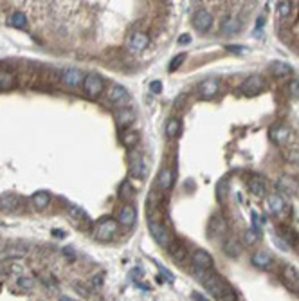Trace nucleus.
Here are the masks:
<instances>
[{"label": "nucleus", "instance_id": "48", "mask_svg": "<svg viewBox=\"0 0 299 301\" xmlns=\"http://www.w3.org/2000/svg\"><path fill=\"white\" fill-rule=\"evenodd\" d=\"M191 298H193V301H209L205 296H202V294H198V292H193L191 294Z\"/></svg>", "mask_w": 299, "mask_h": 301}, {"label": "nucleus", "instance_id": "13", "mask_svg": "<svg viewBox=\"0 0 299 301\" xmlns=\"http://www.w3.org/2000/svg\"><path fill=\"white\" fill-rule=\"evenodd\" d=\"M134 121H135V112L132 109H128V107L121 109L115 114V123H117L119 130H123V132L130 128L134 125Z\"/></svg>", "mask_w": 299, "mask_h": 301}, {"label": "nucleus", "instance_id": "9", "mask_svg": "<svg viewBox=\"0 0 299 301\" xmlns=\"http://www.w3.org/2000/svg\"><path fill=\"white\" fill-rule=\"evenodd\" d=\"M83 72L76 67H69V69H65L63 74H62V81H63L67 87L70 89H78V87H83Z\"/></svg>", "mask_w": 299, "mask_h": 301}, {"label": "nucleus", "instance_id": "19", "mask_svg": "<svg viewBox=\"0 0 299 301\" xmlns=\"http://www.w3.org/2000/svg\"><path fill=\"white\" fill-rule=\"evenodd\" d=\"M209 235L211 237H220L223 235L225 231H227V222H225V218L220 217V215H215V217L209 220Z\"/></svg>", "mask_w": 299, "mask_h": 301}, {"label": "nucleus", "instance_id": "33", "mask_svg": "<svg viewBox=\"0 0 299 301\" xmlns=\"http://www.w3.org/2000/svg\"><path fill=\"white\" fill-rule=\"evenodd\" d=\"M223 251H225V254L236 258L240 254V244L236 242V238H227L225 244H223Z\"/></svg>", "mask_w": 299, "mask_h": 301}, {"label": "nucleus", "instance_id": "4", "mask_svg": "<svg viewBox=\"0 0 299 301\" xmlns=\"http://www.w3.org/2000/svg\"><path fill=\"white\" fill-rule=\"evenodd\" d=\"M83 90L92 99L99 97L105 92V81H103V78L99 74H94V72L87 74L85 79H83Z\"/></svg>", "mask_w": 299, "mask_h": 301}, {"label": "nucleus", "instance_id": "30", "mask_svg": "<svg viewBox=\"0 0 299 301\" xmlns=\"http://www.w3.org/2000/svg\"><path fill=\"white\" fill-rule=\"evenodd\" d=\"M121 143L126 148H134L137 143H139V132L137 130H125L121 134Z\"/></svg>", "mask_w": 299, "mask_h": 301}, {"label": "nucleus", "instance_id": "6", "mask_svg": "<svg viewBox=\"0 0 299 301\" xmlns=\"http://www.w3.org/2000/svg\"><path fill=\"white\" fill-rule=\"evenodd\" d=\"M268 135H270V139H272L274 144L283 146V148L288 146V143L292 139V132H290V128L285 127V125H274L272 128H270V132H268Z\"/></svg>", "mask_w": 299, "mask_h": 301}, {"label": "nucleus", "instance_id": "49", "mask_svg": "<svg viewBox=\"0 0 299 301\" xmlns=\"http://www.w3.org/2000/svg\"><path fill=\"white\" fill-rule=\"evenodd\" d=\"M227 51H233V52H242V45H227Z\"/></svg>", "mask_w": 299, "mask_h": 301}, {"label": "nucleus", "instance_id": "5", "mask_svg": "<svg viewBox=\"0 0 299 301\" xmlns=\"http://www.w3.org/2000/svg\"><path fill=\"white\" fill-rule=\"evenodd\" d=\"M265 87H267L265 78L260 76V74H254V76H249L247 79L240 85V90H242V94H245V96H256V94L263 92Z\"/></svg>", "mask_w": 299, "mask_h": 301}, {"label": "nucleus", "instance_id": "29", "mask_svg": "<svg viewBox=\"0 0 299 301\" xmlns=\"http://www.w3.org/2000/svg\"><path fill=\"white\" fill-rule=\"evenodd\" d=\"M166 137L168 139H175V137H178V134H180V119H177V117H170L168 119V123H166Z\"/></svg>", "mask_w": 299, "mask_h": 301}, {"label": "nucleus", "instance_id": "25", "mask_svg": "<svg viewBox=\"0 0 299 301\" xmlns=\"http://www.w3.org/2000/svg\"><path fill=\"white\" fill-rule=\"evenodd\" d=\"M157 182H159V188H160V190H164V191H170V190L173 188V182H175V177H173V170H170V168H164V170H160Z\"/></svg>", "mask_w": 299, "mask_h": 301}, {"label": "nucleus", "instance_id": "3", "mask_svg": "<svg viewBox=\"0 0 299 301\" xmlns=\"http://www.w3.org/2000/svg\"><path fill=\"white\" fill-rule=\"evenodd\" d=\"M148 229H150V235L153 237V240L160 245V247H170L172 245V235L162 222H157V220H148Z\"/></svg>", "mask_w": 299, "mask_h": 301}, {"label": "nucleus", "instance_id": "40", "mask_svg": "<svg viewBox=\"0 0 299 301\" xmlns=\"http://www.w3.org/2000/svg\"><path fill=\"white\" fill-rule=\"evenodd\" d=\"M186 58H188V54H186V52H180V54H178V56H175L172 60V63H170V72H175L178 69V67H180V65L184 63V60Z\"/></svg>", "mask_w": 299, "mask_h": 301}, {"label": "nucleus", "instance_id": "16", "mask_svg": "<svg viewBox=\"0 0 299 301\" xmlns=\"http://www.w3.org/2000/svg\"><path fill=\"white\" fill-rule=\"evenodd\" d=\"M276 188H278L280 191L292 195V193H298L299 191V182L294 179V177H290V175H283V177H280V179H278V182H276Z\"/></svg>", "mask_w": 299, "mask_h": 301}, {"label": "nucleus", "instance_id": "27", "mask_svg": "<svg viewBox=\"0 0 299 301\" xmlns=\"http://www.w3.org/2000/svg\"><path fill=\"white\" fill-rule=\"evenodd\" d=\"M252 263L258 269H270L272 267V256L265 251H258L252 254Z\"/></svg>", "mask_w": 299, "mask_h": 301}, {"label": "nucleus", "instance_id": "39", "mask_svg": "<svg viewBox=\"0 0 299 301\" xmlns=\"http://www.w3.org/2000/svg\"><path fill=\"white\" fill-rule=\"evenodd\" d=\"M69 215L74 220H87V213L83 211L79 206H69Z\"/></svg>", "mask_w": 299, "mask_h": 301}, {"label": "nucleus", "instance_id": "8", "mask_svg": "<svg viewBox=\"0 0 299 301\" xmlns=\"http://www.w3.org/2000/svg\"><path fill=\"white\" fill-rule=\"evenodd\" d=\"M281 278H283V283L286 287L290 288L292 292L299 294V270L292 265H283V270H281Z\"/></svg>", "mask_w": 299, "mask_h": 301}, {"label": "nucleus", "instance_id": "34", "mask_svg": "<svg viewBox=\"0 0 299 301\" xmlns=\"http://www.w3.org/2000/svg\"><path fill=\"white\" fill-rule=\"evenodd\" d=\"M16 85L13 74L9 72H0V90H11Z\"/></svg>", "mask_w": 299, "mask_h": 301}, {"label": "nucleus", "instance_id": "50", "mask_svg": "<svg viewBox=\"0 0 299 301\" xmlns=\"http://www.w3.org/2000/svg\"><path fill=\"white\" fill-rule=\"evenodd\" d=\"M52 235L56 238H65V231H60V229H52Z\"/></svg>", "mask_w": 299, "mask_h": 301}, {"label": "nucleus", "instance_id": "23", "mask_svg": "<svg viewBox=\"0 0 299 301\" xmlns=\"http://www.w3.org/2000/svg\"><path fill=\"white\" fill-rule=\"evenodd\" d=\"M267 209L272 215H280L285 209V200L281 199L278 193H272V195H267Z\"/></svg>", "mask_w": 299, "mask_h": 301}, {"label": "nucleus", "instance_id": "46", "mask_svg": "<svg viewBox=\"0 0 299 301\" xmlns=\"http://www.w3.org/2000/svg\"><path fill=\"white\" fill-rule=\"evenodd\" d=\"M150 90H152L153 94H159L160 90H162V83L160 81H152L150 83Z\"/></svg>", "mask_w": 299, "mask_h": 301}, {"label": "nucleus", "instance_id": "22", "mask_svg": "<svg viewBox=\"0 0 299 301\" xmlns=\"http://www.w3.org/2000/svg\"><path fill=\"white\" fill-rule=\"evenodd\" d=\"M31 204L34 209L44 211V209H47L49 204H51V195H49L47 191H36L31 197Z\"/></svg>", "mask_w": 299, "mask_h": 301}, {"label": "nucleus", "instance_id": "45", "mask_svg": "<svg viewBox=\"0 0 299 301\" xmlns=\"http://www.w3.org/2000/svg\"><path fill=\"white\" fill-rule=\"evenodd\" d=\"M103 272H99V274H95L94 278H92V287H95V288H99L103 285Z\"/></svg>", "mask_w": 299, "mask_h": 301}, {"label": "nucleus", "instance_id": "2", "mask_svg": "<svg viewBox=\"0 0 299 301\" xmlns=\"http://www.w3.org/2000/svg\"><path fill=\"white\" fill-rule=\"evenodd\" d=\"M197 274L200 276V280H202V283H204V287L207 288V292H211L215 298L220 300L223 294V288H225L222 278L217 274H213V272H209V270H200V269H197Z\"/></svg>", "mask_w": 299, "mask_h": 301}, {"label": "nucleus", "instance_id": "36", "mask_svg": "<svg viewBox=\"0 0 299 301\" xmlns=\"http://www.w3.org/2000/svg\"><path fill=\"white\" fill-rule=\"evenodd\" d=\"M283 157L286 162H292V164H299V148L296 146H285L283 148Z\"/></svg>", "mask_w": 299, "mask_h": 301}, {"label": "nucleus", "instance_id": "32", "mask_svg": "<svg viewBox=\"0 0 299 301\" xmlns=\"http://www.w3.org/2000/svg\"><path fill=\"white\" fill-rule=\"evenodd\" d=\"M135 197V190H134V186L128 182V180H123L121 182V188H119V199H123V200H132Z\"/></svg>", "mask_w": 299, "mask_h": 301}, {"label": "nucleus", "instance_id": "31", "mask_svg": "<svg viewBox=\"0 0 299 301\" xmlns=\"http://www.w3.org/2000/svg\"><path fill=\"white\" fill-rule=\"evenodd\" d=\"M27 254V249L22 247H7L6 251L0 253V260H11V258H22Z\"/></svg>", "mask_w": 299, "mask_h": 301}, {"label": "nucleus", "instance_id": "42", "mask_svg": "<svg viewBox=\"0 0 299 301\" xmlns=\"http://www.w3.org/2000/svg\"><path fill=\"white\" fill-rule=\"evenodd\" d=\"M286 89H288V94H290L294 99H299V79H292Z\"/></svg>", "mask_w": 299, "mask_h": 301}, {"label": "nucleus", "instance_id": "43", "mask_svg": "<svg viewBox=\"0 0 299 301\" xmlns=\"http://www.w3.org/2000/svg\"><path fill=\"white\" fill-rule=\"evenodd\" d=\"M220 301H238V296H236V292L233 290V288L225 287L223 288V294H222V298H220Z\"/></svg>", "mask_w": 299, "mask_h": 301}, {"label": "nucleus", "instance_id": "44", "mask_svg": "<svg viewBox=\"0 0 299 301\" xmlns=\"http://www.w3.org/2000/svg\"><path fill=\"white\" fill-rule=\"evenodd\" d=\"M218 199H225V195H227V180H220L218 182Z\"/></svg>", "mask_w": 299, "mask_h": 301}, {"label": "nucleus", "instance_id": "26", "mask_svg": "<svg viewBox=\"0 0 299 301\" xmlns=\"http://www.w3.org/2000/svg\"><path fill=\"white\" fill-rule=\"evenodd\" d=\"M168 253H170L173 262L177 263H184L188 260V249L182 244H172L168 247Z\"/></svg>", "mask_w": 299, "mask_h": 301}, {"label": "nucleus", "instance_id": "17", "mask_svg": "<svg viewBox=\"0 0 299 301\" xmlns=\"http://www.w3.org/2000/svg\"><path fill=\"white\" fill-rule=\"evenodd\" d=\"M247 188L249 191L256 195V197H267L268 191H267V182L261 179V177H251L247 180Z\"/></svg>", "mask_w": 299, "mask_h": 301}, {"label": "nucleus", "instance_id": "1", "mask_svg": "<svg viewBox=\"0 0 299 301\" xmlns=\"http://www.w3.org/2000/svg\"><path fill=\"white\" fill-rule=\"evenodd\" d=\"M117 231H119V222L115 220V218H101L94 227V237L97 240H101V242H109L112 238H115L117 235Z\"/></svg>", "mask_w": 299, "mask_h": 301}, {"label": "nucleus", "instance_id": "18", "mask_svg": "<svg viewBox=\"0 0 299 301\" xmlns=\"http://www.w3.org/2000/svg\"><path fill=\"white\" fill-rule=\"evenodd\" d=\"M135 220H137V213H135L134 207H132L130 204L123 206L121 211H119L117 222H119L121 225H125V227H132V225L135 224Z\"/></svg>", "mask_w": 299, "mask_h": 301}, {"label": "nucleus", "instance_id": "14", "mask_svg": "<svg viewBox=\"0 0 299 301\" xmlns=\"http://www.w3.org/2000/svg\"><path fill=\"white\" fill-rule=\"evenodd\" d=\"M268 72H270V74H272L274 78H278V79H283V78L292 76V74H294V69L288 63H286V62H281V60H278V62H272V63L268 65Z\"/></svg>", "mask_w": 299, "mask_h": 301}, {"label": "nucleus", "instance_id": "38", "mask_svg": "<svg viewBox=\"0 0 299 301\" xmlns=\"http://www.w3.org/2000/svg\"><path fill=\"white\" fill-rule=\"evenodd\" d=\"M290 13H292V2H288V0L278 2V15H280L281 18H286Z\"/></svg>", "mask_w": 299, "mask_h": 301}, {"label": "nucleus", "instance_id": "51", "mask_svg": "<svg viewBox=\"0 0 299 301\" xmlns=\"http://www.w3.org/2000/svg\"><path fill=\"white\" fill-rule=\"evenodd\" d=\"M189 36H188V34H184V36H180V38H178V44H188V42H189Z\"/></svg>", "mask_w": 299, "mask_h": 301}, {"label": "nucleus", "instance_id": "28", "mask_svg": "<svg viewBox=\"0 0 299 301\" xmlns=\"http://www.w3.org/2000/svg\"><path fill=\"white\" fill-rule=\"evenodd\" d=\"M280 238L288 244V247H292V245H299V237L298 233L292 229V227H286V225H281L280 227Z\"/></svg>", "mask_w": 299, "mask_h": 301}, {"label": "nucleus", "instance_id": "37", "mask_svg": "<svg viewBox=\"0 0 299 301\" xmlns=\"http://www.w3.org/2000/svg\"><path fill=\"white\" fill-rule=\"evenodd\" d=\"M9 24L16 29H27V16L24 13H13L9 18Z\"/></svg>", "mask_w": 299, "mask_h": 301}, {"label": "nucleus", "instance_id": "10", "mask_svg": "<svg viewBox=\"0 0 299 301\" xmlns=\"http://www.w3.org/2000/svg\"><path fill=\"white\" fill-rule=\"evenodd\" d=\"M211 26H213V16L207 9H198L197 13L193 15V27L200 32L209 31Z\"/></svg>", "mask_w": 299, "mask_h": 301}, {"label": "nucleus", "instance_id": "7", "mask_svg": "<svg viewBox=\"0 0 299 301\" xmlns=\"http://www.w3.org/2000/svg\"><path fill=\"white\" fill-rule=\"evenodd\" d=\"M109 101L112 105H117V107H123L125 109V105L130 101V94H128V90L123 87V85H112L109 89Z\"/></svg>", "mask_w": 299, "mask_h": 301}, {"label": "nucleus", "instance_id": "12", "mask_svg": "<svg viewBox=\"0 0 299 301\" xmlns=\"http://www.w3.org/2000/svg\"><path fill=\"white\" fill-rule=\"evenodd\" d=\"M191 262L195 265V269H200V270H209L213 269V256H211L207 251H202V249H197L193 253V256H191Z\"/></svg>", "mask_w": 299, "mask_h": 301}, {"label": "nucleus", "instance_id": "15", "mask_svg": "<svg viewBox=\"0 0 299 301\" xmlns=\"http://www.w3.org/2000/svg\"><path fill=\"white\" fill-rule=\"evenodd\" d=\"M198 90H200V96L202 97L211 99V97H215L218 94V90H220V81H218V79H213V78L204 79V81L200 83V87H198Z\"/></svg>", "mask_w": 299, "mask_h": 301}, {"label": "nucleus", "instance_id": "21", "mask_svg": "<svg viewBox=\"0 0 299 301\" xmlns=\"http://www.w3.org/2000/svg\"><path fill=\"white\" fill-rule=\"evenodd\" d=\"M20 207V199L16 197V195H13V193H7V195H2L0 197V209L2 211H16Z\"/></svg>", "mask_w": 299, "mask_h": 301}, {"label": "nucleus", "instance_id": "53", "mask_svg": "<svg viewBox=\"0 0 299 301\" xmlns=\"http://www.w3.org/2000/svg\"><path fill=\"white\" fill-rule=\"evenodd\" d=\"M60 301H74V300H70V298H67V296H62V298H60Z\"/></svg>", "mask_w": 299, "mask_h": 301}, {"label": "nucleus", "instance_id": "41", "mask_svg": "<svg viewBox=\"0 0 299 301\" xmlns=\"http://www.w3.org/2000/svg\"><path fill=\"white\" fill-rule=\"evenodd\" d=\"M16 283H18V287L24 288V290H31V288L34 287V280H32V278H27V276H22V278H18V280H16Z\"/></svg>", "mask_w": 299, "mask_h": 301}, {"label": "nucleus", "instance_id": "35", "mask_svg": "<svg viewBox=\"0 0 299 301\" xmlns=\"http://www.w3.org/2000/svg\"><path fill=\"white\" fill-rule=\"evenodd\" d=\"M258 240H260V231H256L254 227H252V229H247L243 233V245L252 247V245L258 244Z\"/></svg>", "mask_w": 299, "mask_h": 301}, {"label": "nucleus", "instance_id": "20", "mask_svg": "<svg viewBox=\"0 0 299 301\" xmlns=\"http://www.w3.org/2000/svg\"><path fill=\"white\" fill-rule=\"evenodd\" d=\"M130 173L135 175V177H139V179H144L146 177V157L144 155H139V157H135L132 162H130Z\"/></svg>", "mask_w": 299, "mask_h": 301}, {"label": "nucleus", "instance_id": "47", "mask_svg": "<svg viewBox=\"0 0 299 301\" xmlns=\"http://www.w3.org/2000/svg\"><path fill=\"white\" fill-rule=\"evenodd\" d=\"M74 288H78V290H79V294H81L83 298H87V296H89V290L83 287L81 283H74Z\"/></svg>", "mask_w": 299, "mask_h": 301}, {"label": "nucleus", "instance_id": "24", "mask_svg": "<svg viewBox=\"0 0 299 301\" xmlns=\"http://www.w3.org/2000/svg\"><path fill=\"white\" fill-rule=\"evenodd\" d=\"M220 29L225 34H236V32L242 29V24H240L238 16H225L222 20V24H220Z\"/></svg>", "mask_w": 299, "mask_h": 301}, {"label": "nucleus", "instance_id": "52", "mask_svg": "<svg viewBox=\"0 0 299 301\" xmlns=\"http://www.w3.org/2000/svg\"><path fill=\"white\" fill-rule=\"evenodd\" d=\"M263 22H265V16H260V20H258V27L263 26Z\"/></svg>", "mask_w": 299, "mask_h": 301}, {"label": "nucleus", "instance_id": "11", "mask_svg": "<svg viewBox=\"0 0 299 301\" xmlns=\"http://www.w3.org/2000/svg\"><path fill=\"white\" fill-rule=\"evenodd\" d=\"M150 45V36L146 32H132L128 38V47L132 52H142L146 51V47Z\"/></svg>", "mask_w": 299, "mask_h": 301}]
</instances>
